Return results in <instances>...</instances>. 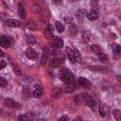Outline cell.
<instances>
[{
    "instance_id": "6da1fadb",
    "label": "cell",
    "mask_w": 121,
    "mask_h": 121,
    "mask_svg": "<svg viewBox=\"0 0 121 121\" xmlns=\"http://www.w3.org/2000/svg\"><path fill=\"white\" fill-rule=\"evenodd\" d=\"M60 78L61 79L62 82H64V84H70V83L75 82L73 74L65 67H63L60 70Z\"/></svg>"
},
{
    "instance_id": "7a4b0ae2",
    "label": "cell",
    "mask_w": 121,
    "mask_h": 121,
    "mask_svg": "<svg viewBox=\"0 0 121 121\" xmlns=\"http://www.w3.org/2000/svg\"><path fill=\"white\" fill-rule=\"evenodd\" d=\"M50 55V49L48 46H44L43 47V53H42V58H41V64L43 65L46 63V61L48 60Z\"/></svg>"
},
{
    "instance_id": "3957f363",
    "label": "cell",
    "mask_w": 121,
    "mask_h": 121,
    "mask_svg": "<svg viewBox=\"0 0 121 121\" xmlns=\"http://www.w3.org/2000/svg\"><path fill=\"white\" fill-rule=\"evenodd\" d=\"M63 62V60L60 57H54L49 60V66L51 68H58Z\"/></svg>"
},
{
    "instance_id": "277c9868",
    "label": "cell",
    "mask_w": 121,
    "mask_h": 121,
    "mask_svg": "<svg viewBox=\"0 0 121 121\" xmlns=\"http://www.w3.org/2000/svg\"><path fill=\"white\" fill-rule=\"evenodd\" d=\"M26 56L27 59H29L31 60H37V59H38V54H37L36 50H34L32 47H28L26 50Z\"/></svg>"
},
{
    "instance_id": "5b68a950",
    "label": "cell",
    "mask_w": 121,
    "mask_h": 121,
    "mask_svg": "<svg viewBox=\"0 0 121 121\" xmlns=\"http://www.w3.org/2000/svg\"><path fill=\"white\" fill-rule=\"evenodd\" d=\"M11 43V39L10 37H8L6 35H2L0 37V45L4 48H9Z\"/></svg>"
},
{
    "instance_id": "8992f818",
    "label": "cell",
    "mask_w": 121,
    "mask_h": 121,
    "mask_svg": "<svg viewBox=\"0 0 121 121\" xmlns=\"http://www.w3.org/2000/svg\"><path fill=\"white\" fill-rule=\"evenodd\" d=\"M63 46V40L60 37H55L51 42V47L52 48H61Z\"/></svg>"
},
{
    "instance_id": "52a82bcc",
    "label": "cell",
    "mask_w": 121,
    "mask_h": 121,
    "mask_svg": "<svg viewBox=\"0 0 121 121\" xmlns=\"http://www.w3.org/2000/svg\"><path fill=\"white\" fill-rule=\"evenodd\" d=\"M5 104H6L8 107L11 108V109H20V108H21V105H20L18 102H16V101H14L13 99H11V98H6Z\"/></svg>"
},
{
    "instance_id": "ba28073f",
    "label": "cell",
    "mask_w": 121,
    "mask_h": 121,
    "mask_svg": "<svg viewBox=\"0 0 121 121\" xmlns=\"http://www.w3.org/2000/svg\"><path fill=\"white\" fill-rule=\"evenodd\" d=\"M78 84L79 86H81L82 88H84V89H90L91 88V82H90V80H88L85 78H79L78 80Z\"/></svg>"
},
{
    "instance_id": "9c48e42d",
    "label": "cell",
    "mask_w": 121,
    "mask_h": 121,
    "mask_svg": "<svg viewBox=\"0 0 121 121\" xmlns=\"http://www.w3.org/2000/svg\"><path fill=\"white\" fill-rule=\"evenodd\" d=\"M77 88H78V85L76 84V82H74V83H70V84H64L62 86V91H64L65 93H72Z\"/></svg>"
},
{
    "instance_id": "30bf717a",
    "label": "cell",
    "mask_w": 121,
    "mask_h": 121,
    "mask_svg": "<svg viewBox=\"0 0 121 121\" xmlns=\"http://www.w3.org/2000/svg\"><path fill=\"white\" fill-rule=\"evenodd\" d=\"M83 97H84V100H85L86 104H87L89 107L94 108V107L96 105L95 100L91 95H87V94H84V95H83Z\"/></svg>"
},
{
    "instance_id": "8fae6325",
    "label": "cell",
    "mask_w": 121,
    "mask_h": 121,
    "mask_svg": "<svg viewBox=\"0 0 121 121\" xmlns=\"http://www.w3.org/2000/svg\"><path fill=\"white\" fill-rule=\"evenodd\" d=\"M44 36H45V38L47 39V40H53L55 37H54V34H53V26H51V25H48V26H47V28H45V30H44Z\"/></svg>"
},
{
    "instance_id": "7c38bea8",
    "label": "cell",
    "mask_w": 121,
    "mask_h": 121,
    "mask_svg": "<svg viewBox=\"0 0 121 121\" xmlns=\"http://www.w3.org/2000/svg\"><path fill=\"white\" fill-rule=\"evenodd\" d=\"M5 25L7 26H10V27H17V26H21V23L15 19H8L5 21Z\"/></svg>"
},
{
    "instance_id": "4fadbf2b",
    "label": "cell",
    "mask_w": 121,
    "mask_h": 121,
    "mask_svg": "<svg viewBox=\"0 0 121 121\" xmlns=\"http://www.w3.org/2000/svg\"><path fill=\"white\" fill-rule=\"evenodd\" d=\"M34 118V114L32 112H26L23 115H20L18 117L19 121H31Z\"/></svg>"
},
{
    "instance_id": "5bb4252c",
    "label": "cell",
    "mask_w": 121,
    "mask_h": 121,
    "mask_svg": "<svg viewBox=\"0 0 121 121\" xmlns=\"http://www.w3.org/2000/svg\"><path fill=\"white\" fill-rule=\"evenodd\" d=\"M18 15L20 16L21 19H26V10L24 8V6L22 4H18Z\"/></svg>"
},
{
    "instance_id": "9a60e30c",
    "label": "cell",
    "mask_w": 121,
    "mask_h": 121,
    "mask_svg": "<svg viewBox=\"0 0 121 121\" xmlns=\"http://www.w3.org/2000/svg\"><path fill=\"white\" fill-rule=\"evenodd\" d=\"M65 52H66V55H67L68 60H69L72 63L76 62V61H75V57H74V51L72 50V48L69 47V46H67V47L65 48Z\"/></svg>"
},
{
    "instance_id": "2e32d148",
    "label": "cell",
    "mask_w": 121,
    "mask_h": 121,
    "mask_svg": "<svg viewBox=\"0 0 121 121\" xmlns=\"http://www.w3.org/2000/svg\"><path fill=\"white\" fill-rule=\"evenodd\" d=\"M43 86L36 85L35 86V89L33 91V95L35 97H40V96L43 95Z\"/></svg>"
},
{
    "instance_id": "e0dca14e",
    "label": "cell",
    "mask_w": 121,
    "mask_h": 121,
    "mask_svg": "<svg viewBox=\"0 0 121 121\" xmlns=\"http://www.w3.org/2000/svg\"><path fill=\"white\" fill-rule=\"evenodd\" d=\"M86 16H87V18H88L90 21H95V20H96V19L98 18V12H97L96 10L92 9L91 11H89V12L86 14Z\"/></svg>"
},
{
    "instance_id": "ac0fdd59",
    "label": "cell",
    "mask_w": 121,
    "mask_h": 121,
    "mask_svg": "<svg viewBox=\"0 0 121 121\" xmlns=\"http://www.w3.org/2000/svg\"><path fill=\"white\" fill-rule=\"evenodd\" d=\"M85 16H86V10H85V9H78L76 11V17H77L79 21H81Z\"/></svg>"
},
{
    "instance_id": "d6986e66",
    "label": "cell",
    "mask_w": 121,
    "mask_h": 121,
    "mask_svg": "<svg viewBox=\"0 0 121 121\" xmlns=\"http://www.w3.org/2000/svg\"><path fill=\"white\" fill-rule=\"evenodd\" d=\"M74 57H75V61H77V62H81L82 61V56H81V54H80V52L78 51V49H77V48H75L74 50Z\"/></svg>"
},
{
    "instance_id": "ffe728a7",
    "label": "cell",
    "mask_w": 121,
    "mask_h": 121,
    "mask_svg": "<svg viewBox=\"0 0 121 121\" xmlns=\"http://www.w3.org/2000/svg\"><path fill=\"white\" fill-rule=\"evenodd\" d=\"M26 26H27L28 29L33 30V31H35V30L37 29V25H36L33 21H30V20L26 22Z\"/></svg>"
},
{
    "instance_id": "44dd1931",
    "label": "cell",
    "mask_w": 121,
    "mask_h": 121,
    "mask_svg": "<svg viewBox=\"0 0 121 121\" xmlns=\"http://www.w3.org/2000/svg\"><path fill=\"white\" fill-rule=\"evenodd\" d=\"M112 115L115 118L116 121H121V112L119 110H113L112 111Z\"/></svg>"
},
{
    "instance_id": "7402d4cb",
    "label": "cell",
    "mask_w": 121,
    "mask_h": 121,
    "mask_svg": "<svg viewBox=\"0 0 121 121\" xmlns=\"http://www.w3.org/2000/svg\"><path fill=\"white\" fill-rule=\"evenodd\" d=\"M55 26H56V29H57L59 32H62V31L64 30V26H63L62 23H60V21H56Z\"/></svg>"
},
{
    "instance_id": "603a6c76",
    "label": "cell",
    "mask_w": 121,
    "mask_h": 121,
    "mask_svg": "<svg viewBox=\"0 0 121 121\" xmlns=\"http://www.w3.org/2000/svg\"><path fill=\"white\" fill-rule=\"evenodd\" d=\"M111 48H112V52L113 53H119L120 52V46L117 44V43H112L111 44Z\"/></svg>"
},
{
    "instance_id": "cb8c5ba5",
    "label": "cell",
    "mask_w": 121,
    "mask_h": 121,
    "mask_svg": "<svg viewBox=\"0 0 121 121\" xmlns=\"http://www.w3.org/2000/svg\"><path fill=\"white\" fill-rule=\"evenodd\" d=\"M98 59H99V60L101 62H107L108 61V57L104 53H99L98 54Z\"/></svg>"
},
{
    "instance_id": "d4e9b609",
    "label": "cell",
    "mask_w": 121,
    "mask_h": 121,
    "mask_svg": "<svg viewBox=\"0 0 121 121\" xmlns=\"http://www.w3.org/2000/svg\"><path fill=\"white\" fill-rule=\"evenodd\" d=\"M81 37H82V40H83L84 42H86V43L90 40V34H89V32H87V31H83V32L81 33Z\"/></svg>"
},
{
    "instance_id": "484cf974",
    "label": "cell",
    "mask_w": 121,
    "mask_h": 121,
    "mask_svg": "<svg viewBox=\"0 0 121 121\" xmlns=\"http://www.w3.org/2000/svg\"><path fill=\"white\" fill-rule=\"evenodd\" d=\"M12 70H13V72H14L16 75H18V76H22V71H21V69H20L17 65L12 64Z\"/></svg>"
},
{
    "instance_id": "4316f807",
    "label": "cell",
    "mask_w": 121,
    "mask_h": 121,
    "mask_svg": "<svg viewBox=\"0 0 121 121\" xmlns=\"http://www.w3.org/2000/svg\"><path fill=\"white\" fill-rule=\"evenodd\" d=\"M98 110H99V113H100V115H101L102 117H104L105 114H106V112H105V109H104V105H103V104H100Z\"/></svg>"
},
{
    "instance_id": "83f0119b",
    "label": "cell",
    "mask_w": 121,
    "mask_h": 121,
    "mask_svg": "<svg viewBox=\"0 0 121 121\" xmlns=\"http://www.w3.org/2000/svg\"><path fill=\"white\" fill-rule=\"evenodd\" d=\"M91 49L93 50V52L94 53H95V54H99V53H101V52H99V47L96 45V44H93L92 46H91Z\"/></svg>"
},
{
    "instance_id": "f1b7e54d",
    "label": "cell",
    "mask_w": 121,
    "mask_h": 121,
    "mask_svg": "<svg viewBox=\"0 0 121 121\" xmlns=\"http://www.w3.org/2000/svg\"><path fill=\"white\" fill-rule=\"evenodd\" d=\"M26 41H27L28 43H36L35 38L33 36H29V35L26 36Z\"/></svg>"
},
{
    "instance_id": "f546056e",
    "label": "cell",
    "mask_w": 121,
    "mask_h": 121,
    "mask_svg": "<svg viewBox=\"0 0 121 121\" xmlns=\"http://www.w3.org/2000/svg\"><path fill=\"white\" fill-rule=\"evenodd\" d=\"M7 85H8V81L4 78L0 77V87H6Z\"/></svg>"
},
{
    "instance_id": "4dcf8cb0",
    "label": "cell",
    "mask_w": 121,
    "mask_h": 121,
    "mask_svg": "<svg viewBox=\"0 0 121 121\" xmlns=\"http://www.w3.org/2000/svg\"><path fill=\"white\" fill-rule=\"evenodd\" d=\"M69 31H70V33H71L72 35L77 34V27H76V26L72 25V26H70V28H69Z\"/></svg>"
},
{
    "instance_id": "1f68e13d",
    "label": "cell",
    "mask_w": 121,
    "mask_h": 121,
    "mask_svg": "<svg viewBox=\"0 0 121 121\" xmlns=\"http://www.w3.org/2000/svg\"><path fill=\"white\" fill-rule=\"evenodd\" d=\"M50 54L57 56V55L60 54V49H58V48H51L50 49Z\"/></svg>"
},
{
    "instance_id": "d6a6232c",
    "label": "cell",
    "mask_w": 121,
    "mask_h": 121,
    "mask_svg": "<svg viewBox=\"0 0 121 121\" xmlns=\"http://www.w3.org/2000/svg\"><path fill=\"white\" fill-rule=\"evenodd\" d=\"M90 69H92V70H94V71H103V72L106 71V72H107V70H106L105 68L99 67V66H98V67H97V66H96V67H90Z\"/></svg>"
},
{
    "instance_id": "836d02e7",
    "label": "cell",
    "mask_w": 121,
    "mask_h": 121,
    "mask_svg": "<svg viewBox=\"0 0 121 121\" xmlns=\"http://www.w3.org/2000/svg\"><path fill=\"white\" fill-rule=\"evenodd\" d=\"M58 121H69V117L67 115H62V116H60L59 118Z\"/></svg>"
},
{
    "instance_id": "e575fe53",
    "label": "cell",
    "mask_w": 121,
    "mask_h": 121,
    "mask_svg": "<svg viewBox=\"0 0 121 121\" xmlns=\"http://www.w3.org/2000/svg\"><path fill=\"white\" fill-rule=\"evenodd\" d=\"M23 79H24L25 81H26V82H30V81H33V78H30V77H26V76L23 77Z\"/></svg>"
},
{
    "instance_id": "d590c367",
    "label": "cell",
    "mask_w": 121,
    "mask_h": 121,
    "mask_svg": "<svg viewBox=\"0 0 121 121\" xmlns=\"http://www.w3.org/2000/svg\"><path fill=\"white\" fill-rule=\"evenodd\" d=\"M7 66V62L5 60H0V69H3Z\"/></svg>"
},
{
    "instance_id": "8d00e7d4",
    "label": "cell",
    "mask_w": 121,
    "mask_h": 121,
    "mask_svg": "<svg viewBox=\"0 0 121 121\" xmlns=\"http://www.w3.org/2000/svg\"><path fill=\"white\" fill-rule=\"evenodd\" d=\"M73 121H82V118H81L80 116H78V117L74 118V120H73Z\"/></svg>"
},
{
    "instance_id": "74e56055",
    "label": "cell",
    "mask_w": 121,
    "mask_h": 121,
    "mask_svg": "<svg viewBox=\"0 0 121 121\" xmlns=\"http://www.w3.org/2000/svg\"><path fill=\"white\" fill-rule=\"evenodd\" d=\"M2 56H3V52L0 50V57H2Z\"/></svg>"
},
{
    "instance_id": "f35d334b",
    "label": "cell",
    "mask_w": 121,
    "mask_h": 121,
    "mask_svg": "<svg viewBox=\"0 0 121 121\" xmlns=\"http://www.w3.org/2000/svg\"><path fill=\"white\" fill-rule=\"evenodd\" d=\"M38 121H45V120H44V119H39Z\"/></svg>"
},
{
    "instance_id": "ab89813d",
    "label": "cell",
    "mask_w": 121,
    "mask_h": 121,
    "mask_svg": "<svg viewBox=\"0 0 121 121\" xmlns=\"http://www.w3.org/2000/svg\"><path fill=\"white\" fill-rule=\"evenodd\" d=\"M1 112H2V111H1V109H0V113H1Z\"/></svg>"
}]
</instances>
